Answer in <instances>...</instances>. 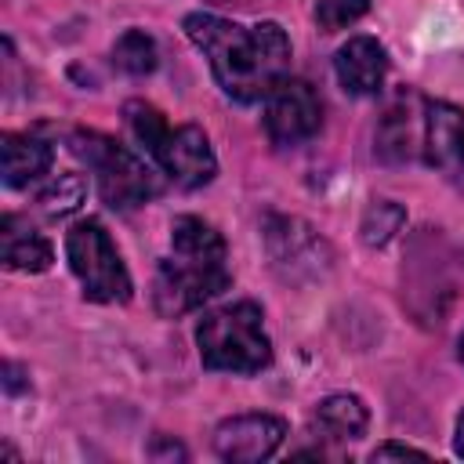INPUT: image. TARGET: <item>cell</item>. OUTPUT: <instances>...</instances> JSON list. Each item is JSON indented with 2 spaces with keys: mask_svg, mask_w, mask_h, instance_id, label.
<instances>
[{
  "mask_svg": "<svg viewBox=\"0 0 464 464\" xmlns=\"http://www.w3.org/2000/svg\"><path fill=\"white\" fill-rule=\"evenodd\" d=\"M312 424H315L319 435L344 442V439H359L366 431L370 413H366V406H362L359 395H330V399L319 402Z\"/></svg>",
  "mask_w": 464,
  "mask_h": 464,
  "instance_id": "4fadbf2b",
  "label": "cell"
},
{
  "mask_svg": "<svg viewBox=\"0 0 464 464\" xmlns=\"http://www.w3.org/2000/svg\"><path fill=\"white\" fill-rule=\"evenodd\" d=\"M366 11H370V0H319L315 22H319L326 33H334V29H344V25L359 22Z\"/></svg>",
  "mask_w": 464,
  "mask_h": 464,
  "instance_id": "ac0fdd59",
  "label": "cell"
},
{
  "mask_svg": "<svg viewBox=\"0 0 464 464\" xmlns=\"http://www.w3.org/2000/svg\"><path fill=\"white\" fill-rule=\"evenodd\" d=\"M196 344L203 366L221 373H261L272 362V344L254 301L207 312L196 326Z\"/></svg>",
  "mask_w": 464,
  "mask_h": 464,
  "instance_id": "3957f363",
  "label": "cell"
},
{
  "mask_svg": "<svg viewBox=\"0 0 464 464\" xmlns=\"http://www.w3.org/2000/svg\"><path fill=\"white\" fill-rule=\"evenodd\" d=\"M402 221H406V210H402L399 203L377 199V203L370 207L366 221H362V239H366L370 246H381V243H388V239L402 228Z\"/></svg>",
  "mask_w": 464,
  "mask_h": 464,
  "instance_id": "e0dca14e",
  "label": "cell"
},
{
  "mask_svg": "<svg viewBox=\"0 0 464 464\" xmlns=\"http://www.w3.org/2000/svg\"><path fill=\"white\" fill-rule=\"evenodd\" d=\"M65 257H69V268L80 279L87 301L123 304L130 297V276H127L102 221H94V218L76 221L65 232Z\"/></svg>",
  "mask_w": 464,
  "mask_h": 464,
  "instance_id": "5b68a950",
  "label": "cell"
},
{
  "mask_svg": "<svg viewBox=\"0 0 464 464\" xmlns=\"http://www.w3.org/2000/svg\"><path fill=\"white\" fill-rule=\"evenodd\" d=\"M83 196H87L83 174L69 170V174H58V178L40 192V207H44L47 218H65V214H72V210L83 203Z\"/></svg>",
  "mask_w": 464,
  "mask_h": 464,
  "instance_id": "2e32d148",
  "label": "cell"
},
{
  "mask_svg": "<svg viewBox=\"0 0 464 464\" xmlns=\"http://www.w3.org/2000/svg\"><path fill=\"white\" fill-rule=\"evenodd\" d=\"M286 435V424L272 413H239L218 424L214 431V450L218 457L232 460V464H254L265 460L279 450Z\"/></svg>",
  "mask_w": 464,
  "mask_h": 464,
  "instance_id": "ba28073f",
  "label": "cell"
},
{
  "mask_svg": "<svg viewBox=\"0 0 464 464\" xmlns=\"http://www.w3.org/2000/svg\"><path fill=\"white\" fill-rule=\"evenodd\" d=\"M123 120H127L130 134L138 138V145H141L149 156L160 149L163 134L170 130L167 120H163V112H160L156 105H149V102H127V105H123Z\"/></svg>",
  "mask_w": 464,
  "mask_h": 464,
  "instance_id": "9a60e30c",
  "label": "cell"
},
{
  "mask_svg": "<svg viewBox=\"0 0 464 464\" xmlns=\"http://www.w3.org/2000/svg\"><path fill=\"white\" fill-rule=\"evenodd\" d=\"M232 283L225 265V239L203 218H174L170 225V257L160 261L152 283V304L160 315L174 319L203 301L218 297Z\"/></svg>",
  "mask_w": 464,
  "mask_h": 464,
  "instance_id": "7a4b0ae2",
  "label": "cell"
},
{
  "mask_svg": "<svg viewBox=\"0 0 464 464\" xmlns=\"http://www.w3.org/2000/svg\"><path fill=\"white\" fill-rule=\"evenodd\" d=\"M0 167L11 188H22L51 170V145L36 134H4L0 138Z\"/></svg>",
  "mask_w": 464,
  "mask_h": 464,
  "instance_id": "8fae6325",
  "label": "cell"
},
{
  "mask_svg": "<svg viewBox=\"0 0 464 464\" xmlns=\"http://www.w3.org/2000/svg\"><path fill=\"white\" fill-rule=\"evenodd\" d=\"M72 152L94 170L98 192L112 210H134L145 199H152L160 188L145 160H138L130 149H123L105 134H94V130L72 134Z\"/></svg>",
  "mask_w": 464,
  "mask_h": 464,
  "instance_id": "277c9868",
  "label": "cell"
},
{
  "mask_svg": "<svg viewBox=\"0 0 464 464\" xmlns=\"http://www.w3.org/2000/svg\"><path fill=\"white\" fill-rule=\"evenodd\" d=\"M457 453L464 457V413H460V420H457Z\"/></svg>",
  "mask_w": 464,
  "mask_h": 464,
  "instance_id": "44dd1931",
  "label": "cell"
},
{
  "mask_svg": "<svg viewBox=\"0 0 464 464\" xmlns=\"http://www.w3.org/2000/svg\"><path fill=\"white\" fill-rule=\"evenodd\" d=\"M334 72L341 80V87L355 98L377 94L388 72V58L384 47L373 36H352L337 54H334Z\"/></svg>",
  "mask_w": 464,
  "mask_h": 464,
  "instance_id": "30bf717a",
  "label": "cell"
},
{
  "mask_svg": "<svg viewBox=\"0 0 464 464\" xmlns=\"http://www.w3.org/2000/svg\"><path fill=\"white\" fill-rule=\"evenodd\" d=\"M424 152L446 174H464V109L450 102L424 105Z\"/></svg>",
  "mask_w": 464,
  "mask_h": 464,
  "instance_id": "9c48e42d",
  "label": "cell"
},
{
  "mask_svg": "<svg viewBox=\"0 0 464 464\" xmlns=\"http://www.w3.org/2000/svg\"><path fill=\"white\" fill-rule=\"evenodd\" d=\"M460 359H464V334H460Z\"/></svg>",
  "mask_w": 464,
  "mask_h": 464,
  "instance_id": "7402d4cb",
  "label": "cell"
},
{
  "mask_svg": "<svg viewBox=\"0 0 464 464\" xmlns=\"http://www.w3.org/2000/svg\"><path fill=\"white\" fill-rule=\"evenodd\" d=\"M152 160L163 167L167 178H174L181 188H199L207 181H214L218 174V160H214V149L207 141V134L192 123L185 127H174L163 134L160 149L152 152Z\"/></svg>",
  "mask_w": 464,
  "mask_h": 464,
  "instance_id": "52a82bcc",
  "label": "cell"
},
{
  "mask_svg": "<svg viewBox=\"0 0 464 464\" xmlns=\"http://www.w3.org/2000/svg\"><path fill=\"white\" fill-rule=\"evenodd\" d=\"M4 373H7V377H4V384H7V392H18V388H22V381H18V377H22V373H18V370H14V366H11V362H7V366H4Z\"/></svg>",
  "mask_w": 464,
  "mask_h": 464,
  "instance_id": "ffe728a7",
  "label": "cell"
},
{
  "mask_svg": "<svg viewBox=\"0 0 464 464\" xmlns=\"http://www.w3.org/2000/svg\"><path fill=\"white\" fill-rule=\"evenodd\" d=\"M323 123V105L304 80H279L272 94L265 98V134L279 149H294L308 141Z\"/></svg>",
  "mask_w": 464,
  "mask_h": 464,
  "instance_id": "8992f818",
  "label": "cell"
},
{
  "mask_svg": "<svg viewBox=\"0 0 464 464\" xmlns=\"http://www.w3.org/2000/svg\"><path fill=\"white\" fill-rule=\"evenodd\" d=\"M185 36L210 58L218 87L236 102H265L290 69V40L279 22L239 25L207 11L185 18Z\"/></svg>",
  "mask_w": 464,
  "mask_h": 464,
  "instance_id": "6da1fadb",
  "label": "cell"
},
{
  "mask_svg": "<svg viewBox=\"0 0 464 464\" xmlns=\"http://www.w3.org/2000/svg\"><path fill=\"white\" fill-rule=\"evenodd\" d=\"M406 457L428 460L424 450H413V446H402V442H388V446H377V450H373V460H406Z\"/></svg>",
  "mask_w": 464,
  "mask_h": 464,
  "instance_id": "d6986e66",
  "label": "cell"
},
{
  "mask_svg": "<svg viewBox=\"0 0 464 464\" xmlns=\"http://www.w3.org/2000/svg\"><path fill=\"white\" fill-rule=\"evenodd\" d=\"M0 250H4L7 268H18V272L51 268V243L40 232H33L29 225H22L14 214H4V221H0Z\"/></svg>",
  "mask_w": 464,
  "mask_h": 464,
  "instance_id": "7c38bea8",
  "label": "cell"
},
{
  "mask_svg": "<svg viewBox=\"0 0 464 464\" xmlns=\"http://www.w3.org/2000/svg\"><path fill=\"white\" fill-rule=\"evenodd\" d=\"M112 62L123 72H130V76L152 72L156 69V44H152V36H145L141 29H127L116 40V47H112Z\"/></svg>",
  "mask_w": 464,
  "mask_h": 464,
  "instance_id": "5bb4252c",
  "label": "cell"
}]
</instances>
